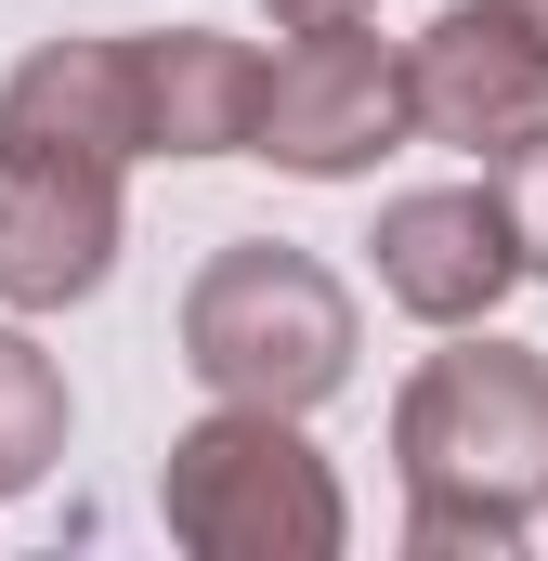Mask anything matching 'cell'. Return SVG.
<instances>
[{
	"instance_id": "cell-13",
	"label": "cell",
	"mask_w": 548,
	"mask_h": 561,
	"mask_svg": "<svg viewBox=\"0 0 548 561\" xmlns=\"http://www.w3.org/2000/svg\"><path fill=\"white\" fill-rule=\"evenodd\" d=\"M496 13H510V26H523V39H548V0H496Z\"/></svg>"
},
{
	"instance_id": "cell-9",
	"label": "cell",
	"mask_w": 548,
	"mask_h": 561,
	"mask_svg": "<svg viewBox=\"0 0 548 561\" xmlns=\"http://www.w3.org/2000/svg\"><path fill=\"white\" fill-rule=\"evenodd\" d=\"M132 53H144V157H249L262 39H236V26H132Z\"/></svg>"
},
{
	"instance_id": "cell-1",
	"label": "cell",
	"mask_w": 548,
	"mask_h": 561,
	"mask_svg": "<svg viewBox=\"0 0 548 561\" xmlns=\"http://www.w3.org/2000/svg\"><path fill=\"white\" fill-rule=\"evenodd\" d=\"M392 470L418 561H510L548 510V353L496 327H444V353L392 392Z\"/></svg>"
},
{
	"instance_id": "cell-8",
	"label": "cell",
	"mask_w": 548,
	"mask_h": 561,
	"mask_svg": "<svg viewBox=\"0 0 548 561\" xmlns=\"http://www.w3.org/2000/svg\"><path fill=\"white\" fill-rule=\"evenodd\" d=\"M0 144H66V157H144V53L132 26H92V39H39L13 79H0Z\"/></svg>"
},
{
	"instance_id": "cell-4",
	"label": "cell",
	"mask_w": 548,
	"mask_h": 561,
	"mask_svg": "<svg viewBox=\"0 0 548 561\" xmlns=\"http://www.w3.org/2000/svg\"><path fill=\"white\" fill-rule=\"evenodd\" d=\"M406 131V53L366 26V13H327V26H287V53H262V118L249 157L300 170V183H366Z\"/></svg>"
},
{
	"instance_id": "cell-11",
	"label": "cell",
	"mask_w": 548,
	"mask_h": 561,
	"mask_svg": "<svg viewBox=\"0 0 548 561\" xmlns=\"http://www.w3.org/2000/svg\"><path fill=\"white\" fill-rule=\"evenodd\" d=\"M483 196H496V222H510V262L548 287V118L483 157Z\"/></svg>"
},
{
	"instance_id": "cell-10",
	"label": "cell",
	"mask_w": 548,
	"mask_h": 561,
	"mask_svg": "<svg viewBox=\"0 0 548 561\" xmlns=\"http://www.w3.org/2000/svg\"><path fill=\"white\" fill-rule=\"evenodd\" d=\"M66 431H79L66 366H53L26 327H0V510H13V496H39V483L66 470Z\"/></svg>"
},
{
	"instance_id": "cell-5",
	"label": "cell",
	"mask_w": 548,
	"mask_h": 561,
	"mask_svg": "<svg viewBox=\"0 0 548 561\" xmlns=\"http://www.w3.org/2000/svg\"><path fill=\"white\" fill-rule=\"evenodd\" d=\"M132 249V196L118 157H66V144H0V313H66L118 275Z\"/></svg>"
},
{
	"instance_id": "cell-6",
	"label": "cell",
	"mask_w": 548,
	"mask_h": 561,
	"mask_svg": "<svg viewBox=\"0 0 548 561\" xmlns=\"http://www.w3.org/2000/svg\"><path fill=\"white\" fill-rule=\"evenodd\" d=\"M548 118V39H523L496 0H444L406 39V131L457 144V157H496L510 131Z\"/></svg>"
},
{
	"instance_id": "cell-3",
	"label": "cell",
	"mask_w": 548,
	"mask_h": 561,
	"mask_svg": "<svg viewBox=\"0 0 548 561\" xmlns=\"http://www.w3.org/2000/svg\"><path fill=\"white\" fill-rule=\"evenodd\" d=\"M157 523L196 561H340L353 549V496L313 457V431L274 405H209L196 431H170L157 470Z\"/></svg>"
},
{
	"instance_id": "cell-7",
	"label": "cell",
	"mask_w": 548,
	"mask_h": 561,
	"mask_svg": "<svg viewBox=\"0 0 548 561\" xmlns=\"http://www.w3.org/2000/svg\"><path fill=\"white\" fill-rule=\"evenodd\" d=\"M379 300L406 313V327H496V300L523 287V262H510V222H496V196L483 183H418V196H392L379 209Z\"/></svg>"
},
{
	"instance_id": "cell-2",
	"label": "cell",
	"mask_w": 548,
	"mask_h": 561,
	"mask_svg": "<svg viewBox=\"0 0 548 561\" xmlns=\"http://www.w3.org/2000/svg\"><path fill=\"white\" fill-rule=\"evenodd\" d=\"M366 327H353V287L327 275L313 249L287 236H236L209 249L183 287V366L209 405H274V419H313L340 379H353Z\"/></svg>"
},
{
	"instance_id": "cell-12",
	"label": "cell",
	"mask_w": 548,
	"mask_h": 561,
	"mask_svg": "<svg viewBox=\"0 0 548 561\" xmlns=\"http://www.w3.org/2000/svg\"><path fill=\"white\" fill-rule=\"evenodd\" d=\"M274 26H327V13H379V0H262Z\"/></svg>"
}]
</instances>
